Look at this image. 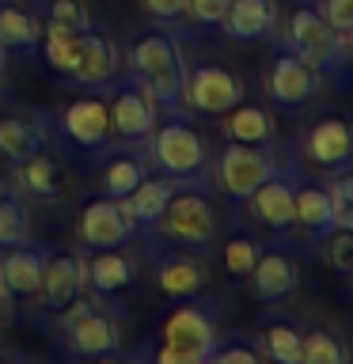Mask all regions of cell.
<instances>
[{"instance_id": "1", "label": "cell", "mask_w": 353, "mask_h": 364, "mask_svg": "<svg viewBox=\"0 0 353 364\" xmlns=\"http://www.w3.org/2000/svg\"><path fill=\"white\" fill-rule=\"evenodd\" d=\"M130 76L159 110L186 122V57L167 31H148L130 46Z\"/></svg>"}, {"instance_id": "2", "label": "cell", "mask_w": 353, "mask_h": 364, "mask_svg": "<svg viewBox=\"0 0 353 364\" xmlns=\"http://www.w3.org/2000/svg\"><path fill=\"white\" fill-rule=\"evenodd\" d=\"M156 228L171 243L198 250V255H213L221 224H216V209H213L209 193H205V182H186V186H179L171 193V201Z\"/></svg>"}, {"instance_id": "3", "label": "cell", "mask_w": 353, "mask_h": 364, "mask_svg": "<svg viewBox=\"0 0 353 364\" xmlns=\"http://www.w3.org/2000/svg\"><path fill=\"white\" fill-rule=\"evenodd\" d=\"M289 50H296L319 76L346 80V34H338L319 16V8L300 4L289 16Z\"/></svg>"}, {"instance_id": "4", "label": "cell", "mask_w": 353, "mask_h": 364, "mask_svg": "<svg viewBox=\"0 0 353 364\" xmlns=\"http://www.w3.org/2000/svg\"><path fill=\"white\" fill-rule=\"evenodd\" d=\"M221 341L213 311L201 304H182L164 323V349L156 353L159 364H201L209 360L213 346Z\"/></svg>"}, {"instance_id": "5", "label": "cell", "mask_w": 353, "mask_h": 364, "mask_svg": "<svg viewBox=\"0 0 353 364\" xmlns=\"http://www.w3.org/2000/svg\"><path fill=\"white\" fill-rule=\"evenodd\" d=\"M205 159H209V148H205L201 133L190 129L182 118L148 133V167H156L159 175L194 178V175H201Z\"/></svg>"}, {"instance_id": "6", "label": "cell", "mask_w": 353, "mask_h": 364, "mask_svg": "<svg viewBox=\"0 0 353 364\" xmlns=\"http://www.w3.org/2000/svg\"><path fill=\"white\" fill-rule=\"evenodd\" d=\"M61 315V334L76 357H114L122 349V326L95 304L73 300Z\"/></svg>"}, {"instance_id": "7", "label": "cell", "mask_w": 353, "mask_h": 364, "mask_svg": "<svg viewBox=\"0 0 353 364\" xmlns=\"http://www.w3.org/2000/svg\"><path fill=\"white\" fill-rule=\"evenodd\" d=\"M281 167V159L270 152V148H258V144H239V141H228L221 148V164H216V182L221 190L228 193L232 201L243 205L251 193H255L262 182H266L273 171Z\"/></svg>"}, {"instance_id": "8", "label": "cell", "mask_w": 353, "mask_h": 364, "mask_svg": "<svg viewBox=\"0 0 353 364\" xmlns=\"http://www.w3.org/2000/svg\"><path fill=\"white\" fill-rule=\"evenodd\" d=\"M152 281L171 300H194L209 284V262H205V255L186 247L159 250V255H152Z\"/></svg>"}, {"instance_id": "9", "label": "cell", "mask_w": 353, "mask_h": 364, "mask_svg": "<svg viewBox=\"0 0 353 364\" xmlns=\"http://www.w3.org/2000/svg\"><path fill=\"white\" fill-rule=\"evenodd\" d=\"M319 84H323V76H319L296 50H289V46H285V50L273 53L266 87H270V99L278 102V107H285V110L307 107V102L319 95Z\"/></svg>"}, {"instance_id": "10", "label": "cell", "mask_w": 353, "mask_h": 364, "mask_svg": "<svg viewBox=\"0 0 353 364\" xmlns=\"http://www.w3.org/2000/svg\"><path fill=\"white\" fill-rule=\"evenodd\" d=\"M243 99V84L232 68L213 61H194L186 68V107L198 114H228Z\"/></svg>"}, {"instance_id": "11", "label": "cell", "mask_w": 353, "mask_h": 364, "mask_svg": "<svg viewBox=\"0 0 353 364\" xmlns=\"http://www.w3.org/2000/svg\"><path fill=\"white\" fill-rule=\"evenodd\" d=\"M107 110H110V133H118L122 141H130V144L148 141V133L156 129V102L133 76H125L122 84L110 91Z\"/></svg>"}, {"instance_id": "12", "label": "cell", "mask_w": 353, "mask_h": 364, "mask_svg": "<svg viewBox=\"0 0 353 364\" xmlns=\"http://www.w3.org/2000/svg\"><path fill=\"white\" fill-rule=\"evenodd\" d=\"M80 239L91 247V250H107V247H122V243H130V235L137 232L133 220L125 216L122 209V201L118 198H95V201H88L84 205V213H80Z\"/></svg>"}, {"instance_id": "13", "label": "cell", "mask_w": 353, "mask_h": 364, "mask_svg": "<svg viewBox=\"0 0 353 364\" xmlns=\"http://www.w3.org/2000/svg\"><path fill=\"white\" fill-rule=\"evenodd\" d=\"M251 213L273 232H293L296 228V198H293V167H278L262 186L247 198Z\"/></svg>"}, {"instance_id": "14", "label": "cell", "mask_w": 353, "mask_h": 364, "mask_svg": "<svg viewBox=\"0 0 353 364\" xmlns=\"http://www.w3.org/2000/svg\"><path fill=\"white\" fill-rule=\"evenodd\" d=\"M57 118H61V129L68 133V141H76L80 148H102L110 136V110L102 95H80Z\"/></svg>"}, {"instance_id": "15", "label": "cell", "mask_w": 353, "mask_h": 364, "mask_svg": "<svg viewBox=\"0 0 353 364\" xmlns=\"http://www.w3.org/2000/svg\"><path fill=\"white\" fill-rule=\"evenodd\" d=\"M80 292H84V262L76 255H46V269L38 284L46 311L50 315L65 311L73 300H80Z\"/></svg>"}, {"instance_id": "16", "label": "cell", "mask_w": 353, "mask_h": 364, "mask_svg": "<svg viewBox=\"0 0 353 364\" xmlns=\"http://www.w3.org/2000/svg\"><path fill=\"white\" fill-rule=\"evenodd\" d=\"M118 65H122L118 46L99 31H84L80 34V61H76L68 80L80 87H107L118 76Z\"/></svg>"}, {"instance_id": "17", "label": "cell", "mask_w": 353, "mask_h": 364, "mask_svg": "<svg viewBox=\"0 0 353 364\" xmlns=\"http://www.w3.org/2000/svg\"><path fill=\"white\" fill-rule=\"evenodd\" d=\"M293 198H296V224H300L312 239H327L338 228L327 182H312L293 167Z\"/></svg>"}, {"instance_id": "18", "label": "cell", "mask_w": 353, "mask_h": 364, "mask_svg": "<svg viewBox=\"0 0 353 364\" xmlns=\"http://www.w3.org/2000/svg\"><path fill=\"white\" fill-rule=\"evenodd\" d=\"M247 277H251V292H255L262 304H273V300H285V296L296 292V284H300V266H296V258L285 255V250H258V262Z\"/></svg>"}, {"instance_id": "19", "label": "cell", "mask_w": 353, "mask_h": 364, "mask_svg": "<svg viewBox=\"0 0 353 364\" xmlns=\"http://www.w3.org/2000/svg\"><path fill=\"white\" fill-rule=\"evenodd\" d=\"M221 27L232 42H266L278 31V4L273 0H228Z\"/></svg>"}, {"instance_id": "20", "label": "cell", "mask_w": 353, "mask_h": 364, "mask_svg": "<svg viewBox=\"0 0 353 364\" xmlns=\"http://www.w3.org/2000/svg\"><path fill=\"white\" fill-rule=\"evenodd\" d=\"M304 156L319 167H338L353 156V125L346 118H319L312 129L304 133Z\"/></svg>"}, {"instance_id": "21", "label": "cell", "mask_w": 353, "mask_h": 364, "mask_svg": "<svg viewBox=\"0 0 353 364\" xmlns=\"http://www.w3.org/2000/svg\"><path fill=\"white\" fill-rule=\"evenodd\" d=\"M190 178H171V175H159V178H144L137 190H130L122 198V209L125 216L133 220V228H144V232H156L159 216H164L171 193L179 186H186Z\"/></svg>"}, {"instance_id": "22", "label": "cell", "mask_w": 353, "mask_h": 364, "mask_svg": "<svg viewBox=\"0 0 353 364\" xmlns=\"http://www.w3.org/2000/svg\"><path fill=\"white\" fill-rule=\"evenodd\" d=\"M84 284L95 296H118L125 289L137 284V262L130 255H122V247H107V250H95V258L84 266Z\"/></svg>"}, {"instance_id": "23", "label": "cell", "mask_w": 353, "mask_h": 364, "mask_svg": "<svg viewBox=\"0 0 353 364\" xmlns=\"http://www.w3.org/2000/svg\"><path fill=\"white\" fill-rule=\"evenodd\" d=\"M46 247H8L4 258H0V281L4 289L16 296V300H27V296H38V284H42V269H46Z\"/></svg>"}, {"instance_id": "24", "label": "cell", "mask_w": 353, "mask_h": 364, "mask_svg": "<svg viewBox=\"0 0 353 364\" xmlns=\"http://www.w3.org/2000/svg\"><path fill=\"white\" fill-rule=\"evenodd\" d=\"M46 148V122L31 114H0V156L11 167Z\"/></svg>"}, {"instance_id": "25", "label": "cell", "mask_w": 353, "mask_h": 364, "mask_svg": "<svg viewBox=\"0 0 353 364\" xmlns=\"http://www.w3.org/2000/svg\"><path fill=\"white\" fill-rule=\"evenodd\" d=\"M42 19L19 4H0V46L4 53H34L42 46Z\"/></svg>"}, {"instance_id": "26", "label": "cell", "mask_w": 353, "mask_h": 364, "mask_svg": "<svg viewBox=\"0 0 353 364\" xmlns=\"http://www.w3.org/2000/svg\"><path fill=\"white\" fill-rule=\"evenodd\" d=\"M16 182L27 193H34V198L50 201V198H57V193L65 190V167H61V159L42 148V152H34L31 159L16 164Z\"/></svg>"}, {"instance_id": "27", "label": "cell", "mask_w": 353, "mask_h": 364, "mask_svg": "<svg viewBox=\"0 0 353 364\" xmlns=\"http://www.w3.org/2000/svg\"><path fill=\"white\" fill-rule=\"evenodd\" d=\"M224 133H228V141L270 148V141H273V122H270V114L262 110V107H255V102H243V99H239L236 107L228 110Z\"/></svg>"}, {"instance_id": "28", "label": "cell", "mask_w": 353, "mask_h": 364, "mask_svg": "<svg viewBox=\"0 0 353 364\" xmlns=\"http://www.w3.org/2000/svg\"><path fill=\"white\" fill-rule=\"evenodd\" d=\"M144 178H148V156H141V152L110 156L107 167H102V175H99L102 193H107V198H118V201H122L130 190L141 186Z\"/></svg>"}, {"instance_id": "29", "label": "cell", "mask_w": 353, "mask_h": 364, "mask_svg": "<svg viewBox=\"0 0 353 364\" xmlns=\"http://www.w3.org/2000/svg\"><path fill=\"white\" fill-rule=\"evenodd\" d=\"M42 53H46V65H50L53 73L73 76V68H76V61H80V34L46 27V31H42Z\"/></svg>"}, {"instance_id": "30", "label": "cell", "mask_w": 353, "mask_h": 364, "mask_svg": "<svg viewBox=\"0 0 353 364\" xmlns=\"http://www.w3.org/2000/svg\"><path fill=\"white\" fill-rule=\"evenodd\" d=\"M31 235V216H27V205H23L16 193H0V250L8 247H19L27 243Z\"/></svg>"}, {"instance_id": "31", "label": "cell", "mask_w": 353, "mask_h": 364, "mask_svg": "<svg viewBox=\"0 0 353 364\" xmlns=\"http://www.w3.org/2000/svg\"><path fill=\"white\" fill-rule=\"evenodd\" d=\"M349 349L327 330H300V364H346Z\"/></svg>"}, {"instance_id": "32", "label": "cell", "mask_w": 353, "mask_h": 364, "mask_svg": "<svg viewBox=\"0 0 353 364\" xmlns=\"http://www.w3.org/2000/svg\"><path fill=\"white\" fill-rule=\"evenodd\" d=\"M42 27H53V31H68V34H84L91 31V16L80 0H46L42 4Z\"/></svg>"}, {"instance_id": "33", "label": "cell", "mask_w": 353, "mask_h": 364, "mask_svg": "<svg viewBox=\"0 0 353 364\" xmlns=\"http://www.w3.org/2000/svg\"><path fill=\"white\" fill-rule=\"evenodd\" d=\"M262 353L278 364H300V330L293 323H270L262 330Z\"/></svg>"}, {"instance_id": "34", "label": "cell", "mask_w": 353, "mask_h": 364, "mask_svg": "<svg viewBox=\"0 0 353 364\" xmlns=\"http://www.w3.org/2000/svg\"><path fill=\"white\" fill-rule=\"evenodd\" d=\"M327 190H330V201H334V224L353 228V156L346 164L330 167Z\"/></svg>"}, {"instance_id": "35", "label": "cell", "mask_w": 353, "mask_h": 364, "mask_svg": "<svg viewBox=\"0 0 353 364\" xmlns=\"http://www.w3.org/2000/svg\"><path fill=\"white\" fill-rule=\"evenodd\" d=\"M258 243L255 239H247V235H236V239H228L224 250H221V262H224V269L232 273V277H247L251 269H255V262H258Z\"/></svg>"}, {"instance_id": "36", "label": "cell", "mask_w": 353, "mask_h": 364, "mask_svg": "<svg viewBox=\"0 0 353 364\" xmlns=\"http://www.w3.org/2000/svg\"><path fill=\"white\" fill-rule=\"evenodd\" d=\"M327 262L338 273H353V228H334L327 235Z\"/></svg>"}, {"instance_id": "37", "label": "cell", "mask_w": 353, "mask_h": 364, "mask_svg": "<svg viewBox=\"0 0 353 364\" xmlns=\"http://www.w3.org/2000/svg\"><path fill=\"white\" fill-rule=\"evenodd\" d=\"M319 16H323L338 34H349L353 31V0H319Z\"/></svg>"}, {"instance_id": "38", "label": "cell", "mask_w": 353, "mask_h": 364, "mask_svg": "<svg viewBox=\"0 0 353 364\" xmlns=\"http://www.w3.org/2000/svg\"><path fill=\"white\" fill-rule=\"evenodd\" d=\"M213 364H255L258 360V349L251 346V341H232V346H221L216 341L213 353H209Z\"/></svg>"}, {"instance_id": "39", "label": "cell", "mask_w": 353, "mask_h": 364, "mask_svg": "<svg viewBox=\"0 0 353 364\" xmlns=\"http://www.w3.org/2000/svg\"><path fill=\"white\" fill-rule=\"evenodd\" d=\"M228 0H186V11L198 27H221Z\"/></svg>"}, {"instance_id": "40", "label": "cell", "mask_w": 353, "mask_h": 364, "mask_svg": "<svg viewBox=\"0 0 353 364\" xmlns=\"http://www.w3.org/2000/svg\"><path fill=\"white\" fill-rule=\"evenodd\" d=\"M141 4L148 8V16L159 19V23H175L186 16V0H141Z\"/></svg>"}, {"instance_id": "41", "label": "cell", "mask_w": 353, "mask_h": 364, "mask_svg": "<svg viewBox=\"0 0 353 364\" xmlns=\"http://www.w3.org/2000/svg\"><path fill=\"white\" fill-rule=\"evenodd\" d=\"M0 323H11V292L0 281Z\"/></svg>"}, {"instance_id": "42", "label": "cell", "mask_w": 353, "mask_h": 364, "mask_svg": "<svg viewBox=\"0 0 353 364\" xmlns=\"http://www.w3.org/2000/svg\"><path fill=\"white\" fill-rule=\"evenodd\" d=\"M4 65H8V53H4V46H0V73H4Z\"/></svg>"}, {"instance_id": "43", "label": "cell", "mask_w": 353, "mask_h": 364, "mask_svg": "<svg viewBox=\"0 0 353 364\" xmlns=\"http://www.w3.org/2000/svg\"><path fill=\"white\" fill-rule=\"evenodd\" d=\"M0 193H4V186H0Z\"/></svg>"}, {"instance_id": "44", "label": "cell", "mask_w": 353, "mask_h": 364, "mask_svg": "<svg viewBox=\"0 0 353 364\" xmlns=\"http://www.w3.org/2000/svg\"><path fill=\"white\" fill-rule=\"evenodd\" d=\"M349 277H353V273H349Z\"/></svg>"}, {"instance_id": "45", "label": "cell", "mask_w": 353, "mask_h": 364, "mask_svg": "<svg viewBox=\"0 0 353 364\" xmlns=\"http://www.w3.org/2000/svg\"><path fill=\"white\" fill-rule=\"evenodd\" d=\"M349 34H353V31H349Z\"/></svg>"}]
</instances>
